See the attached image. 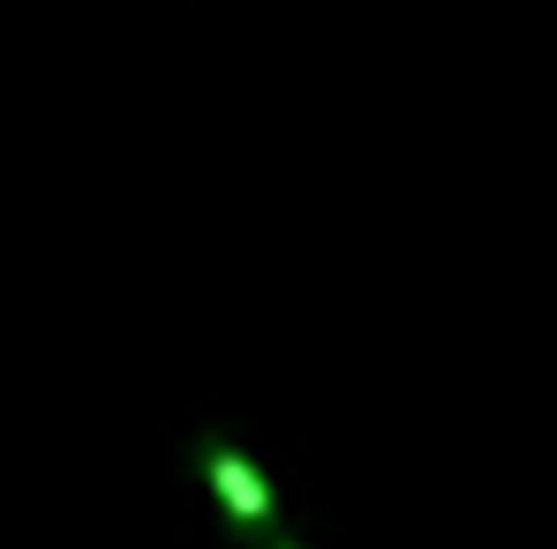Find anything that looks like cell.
<instances>
[{
    "label": "cell",
    "mask_w": 557,
    "mask_h": 549,
    "mask_svg": "<svg viewBox=\"0 0 557 549\" xmlns=\"http://www.w3.org/2000/svg\"><path fill=\"white\" fill-rule=\"evenodd\" d=\"M203 482L219 489V504L242 520V527H272V489L234 445H203Z\"/></svg>",
    "instance_id": "6da1fadb"
}]
</instances>
